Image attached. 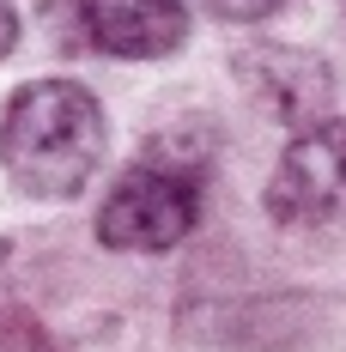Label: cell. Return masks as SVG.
<instances>
[{
    "label": "cell",
    "instance_id": "1",
    "mask_svg": "<svg viewBox=\"0 0 346 352\" xmlns=\"http://www.w3.org/2000/svg\"><path fill=\"white\" fill-rule=\"evenodd\" d=\"M104 164V109L73 79H36L0 116V170L36 201L79 195Z\"/></svg>",
    "mask_w": 346,
    "mask_h": 352
},
{
    "label": "cell",
    "instance_id": "2",
    "mask_svg": "<svg viewBox=\"0 0 346 352\" xmlns=\"http://www.w3.org/2000/svg\"><path fill=\"white\" fill-rule=\"evenodd\" d=\"M195 219H201V170L152 152L109 188L104 212H98V243L128 249V255H158V249L182 243L195 231Z\"/></svg>",
    "mask_w": 346,
    "mask_h": 352
},
{
    "label": "cell",
    "instance_id": "3",
    "mask_svg": "<svg viewBox=\"0 0 346 352\" xmlns=\"http://www.w3.org/2000/svg\"><path fill=\"white\" fill-rule=\"evenodd\" d=\"M268 212L279 225H340L346 219V122L340 116L298 128V140L285 146L274 182H268Z\"/></svg>",
    "mask_w": 346,
    "mask_h": 352
},
{
    "label": "cell",
    "instance_id": "4",
    "mask_svg": "<svg viewBox=\"0 0 346 352\" xmlns=\"http://www.w3.org/2000/svg\"><path fill=\"white\" fill-rule=\"evenodd\" d=\"M237 79L255 104L268 109L285 128H316L328 122L334 104V73L322 55L310 49H292V43H261V49H243L237 55Z\"/></svg>",
    "mask_w": 346,
    "mask_h": 352
},
{
    "label": "cell",
    "instance_id": "5",
    "mask_svg": "<svg viewBox=\"0 0 346 352\" xmlns=\"http://www.w3.org/2000/svg\"><path fill=\"white\" fill-rule=\"evenodd\" d=\"M73 6H79L85 36L122 61H158V55L182 49V36H188L182 0H73Z\"/></svg>",
    "mask_w": 346,
    "mask_h": 352
},
{
    "label": "cell",
    "instance_id": "6",
    "mask_svg": "<svg viewBox=\"0 0 346 352\" xmlns=\"http://www.w3.org/2000/svg\"><path fill=\"white\" fill-rule=\"evenodd\" d=\"M0 352H55V340L31 316H0Z\"/></svg>",
    "mask_w": 346,
    "mask_h": 352
},
{
    "label": "cell",
    "instance_id": "7",
    "mask_svg": "<svg viewBox=\"0 0 346 352\" xmlns=\"http://www.w3.org/2000/svg\"><path fill=\"white\" fill-rule=\"evenodd\" d=\"M213 19H231V25H255V19H268L279 12V0H207Z\"/></svg>",
    "mask_w": 346,
    "mask_h": 352
},
{
    "label": "cell",
    "instance_id": "8",
    "mask_svg": "<svg viewBox=\"0 0 346 352\" xmlns=\"http://www.w3.org/2000/svg\"><path fill=\"white\" fill-rule=\"evenodd\" d=\"M19 49V12H12V0H0V61Z\"/></svg>",
    "mask_w": 346,
    "mask_h": 352
}]
</instances>
